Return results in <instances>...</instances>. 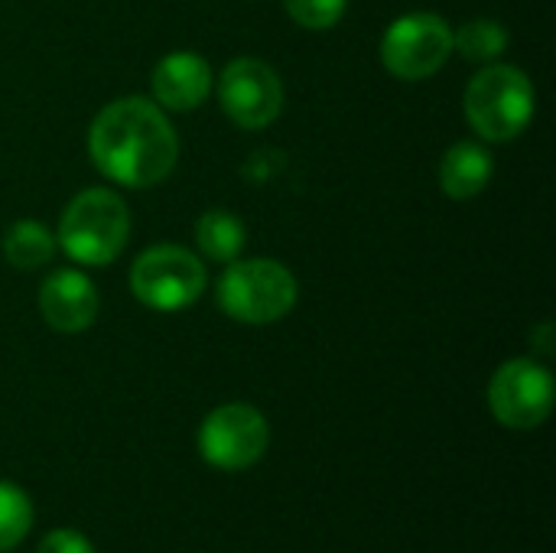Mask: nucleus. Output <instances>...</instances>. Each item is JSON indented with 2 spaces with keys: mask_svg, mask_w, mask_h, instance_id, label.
<instances>
[{
  "mask_svg": "<svg viewBox=\"0 0 556 553\" xmlns=\"http://www.w3.org/2000/svg\"><path fill=\"white\" fill-rule=\"evenodd\" d=\"M88 153L104 179L127 189H153L173 173L179 140L156 101L127 95L94 114Z\"/></svg>",
  "mask_w": 556,
  "mask_h": 553,
  "instance_id": "f257e3e1",
  "label": "nucleus"
},
{
  "mask_svg": "<svg viewBox=\"0 0 556 553\" xmlns=\"http://www.w3.org/2000/svg\"><path fill=\"white\" fill-rule=\"evenodd\" d=\"M538 95L525 68L489 62L466 88V121L489 143H508L534 121Z\"/></svg>",
  "mask_w": 556,
  "mask_h": 553,
  "instance_id": "f03ea898",
  "label": "nucleus"
},
{
  "mask_svg": "<svg viewBox=\"0 0 556 553\" xmlns=\"http://www.w3.org/2000/svg\"><path fill=\"white\" fill-rule=\"evenodd\" d=\"M130 238L127 202L114 189H81L62 212L55 244L88 267H108Z\"/></svg>",
  "mask_w": 556,
  "mask_h": 553,
  "instance_id": "7ed1b4c3",
  "label": "nucleus"
},
{
  "mask_svg": "<svg viewBox=\"0 0 556 553\" xmlns=\"http://www.w3.org/2000/svg\"><path fill=\"white\" fill-rule=\"evenodd\" d=\"M296 297H300L296 277L280 261H267V257H251V261L238 257L225 264L215 290L222 313L244 326H267L283 319L296 306Z\"/></svg>",
  "mask_w": 556,
  "mask_h": 553,
  "instance_id": "20e7f679",
  "label": "nucleus"
},
{
  "mask_svg": "<svg viewBox=\"0 0 556 553\" xmlns=\"http://www.w3.org/2000/svg\"><path fill=\"white\" fill-rule=\"evenodd\" d=\"M208 287L205 264L182 244H153L130 264V293L156 313L192 306Z\"/></svg>",
  "mask_w": 556,
  "mask_h": 553,
  "instance_id": "39448f33",
  "label": "nucleus"
},
{
  "mask_svg": "<svg viewBox=\"0 0 556 553\" xmlns=\"http://www.w3.org/2000/svg\"><path fill=\"white\" fill-rule=\"evenodd\" d=\"M453 55V26L430 10L397 16L381 36V62L394 78L424 81Z\"/></svg>",
  "mask_w": 556,
  "mask_h": 553,
  "instance_id": "423d86ee",
  "label": "nucleus"
},
{
  "mask_svg": "<svg viewBox=\"0 0 556 553\" xmlns=\"http://www.w3.org/2000/svg\"><path fill=\"white\" fill-rule=\"evenodd\" d=\"M270 447V424L251 404H222L199 427V453L225 473L251 469Z\"/></svg>",
  "mask_w": 556,
  "mask_h": 553,
  "instance_id": "0eeeda50",
  "label": "nucleus"
},
{
  "mask_svg": "<svg viewBox=\"0 0 556 553\" xmlns=\"http://www.w3.org/2000/svg\"><path fill=\"white\" fill-rule=\"evenodd\" d=\"M489 407L508 430H534L554 411V375L534 359L505 362L489 381Z\"/></svg>",
  "mask_w": 556,
  "mask_h": 553,
  "instance_id": "6e6552de",
  "label": "nucleus"
},
{
  "mask_svg": "<svg viewBox=\"0 0 556 553\" xmlns=\"http://www.w3.org/2000/svg\"><path fill=\"white\" fill-rule=\"evenodd\" d=\"M222 111L244 130H264L280 117L283 85L274 65L254 55H238L222 68L218 78Z\"/></svg>",
  "mask_w": 556,
  "mask_h": 553,
  "instance_id": "1a4fd4ad",
  "label": "nucleus"
},
{
  "mask_svg": "<svg viewBox=\"0 0 556 553\" xmlns=\"http://www.w3.org/2000/svg\"><path fill=\"white\" fill-rule=\"evenodd\" d=\"M212 85H215L212 65L199 52H189V49L163 55L153 68V78H150L153 101L173 114H186V111L202 108L212 95Z\"/></svg>",
  "mask_w": 556,
  "mask_h": 553,
  "instance_id": "9d476101",
  "label": "nucleus"
},
{
  "mask_svg": "<svg viewBox=\"0 0 556 553\" xmlns=\"http://www.w3.org/2000/svg\"><path fill=\"white\" fill-rule=\"evenodd\" d=\"M39 313L55 332H85L98 316V290L88 274L59 267L39 287Z\"/></svg>",
  "mask_w": 556,
  "mask_h": 553,
  "instance_id": "9b49d317",
  "label": "nucleus"
},
{
  "mask_svg": "<svg viewBox=\"0 0 556 553\" xmlns=\"http://www.w3.org/2000/svg\"><path fill=\"white\" fill-rule=\"evenodd\" d=\"M495 176V156L479 140H459L443 153L440 189L450 199H476Z\"/></svg>",
  "mask_w": 556,
  "mask_h": 553,
  "instance_id": "f8f14e48",
  "label": "nucleus"
},
{
  "mask_svg": "<svg viewBox=\"0 0 556 553\" xmlns=\"http://www.w3.org/2000/svg\"><path fill=\"white\" fill-rule=\"evenodd\" d=\"M248 241L244 222L228 209H208L195 222V244L215 264H231L241 257Z\"/></svg>",
  "mask_w": 556,
  "mask_h": 553,
  "instance_id": "ddd939ff",
  "label": "nucleus"
},
{
  "mask_svg": "<svg viewBox=\"0 0 556 553\" xmlns=\"http://www.w3.org/2000/svg\"><path fill=\"white\" fill-rule=\"evenodd\" d=\"M55 235L33 218H20L3 231V257L16 271H39L55 257Z\"/></svg>",
  "mask_w": 556,
  "mask_h": 553,
  "instance_id": "4468645a",
  "label": "nucleus"
},
{
  "mask_svg": "<svg viewBox=\"0 0 556 553\" xmlns=\"http://www.w3.org/2000/svg\"><path fill=\"white\" fill-rule=\"evenodd\" d=\"M508 29L498 20H469L453 33V49L469 62H495L508 49Z\"/></svg>",
  "mask_w": 556,
  "mask_h": 553,
  "instance_id": "2eb2a0df",
  "label": "nucleus"
},
{
  "mask_svg": "<svg viewBox=\"0 0 556 553\" xmlns=\"http://www.w3.org/2000/svg\"><path fill=\"white\" fill-rule=\"evenodd\" d=\"M33 528V505L23 489L0 482V553L13 551Z\"/></svg>",
  "mask_w": 556,
  "mask_h": 553,
  "instance_id": "dca6fc26",
  "label": "nucleus"
},
{
  "mask_svg": "<svg viewBox=\"0 0 556 553\" xmlns=\"http://www.w3.org/2000/svg\"><path fill=\"white\" fill-rule=\"evenodd\" d=\"M287 13L303 26V29H329L345 16L349 0H283Z\"/></svg>",
  "mask_w": 556,
  "mask_h": 553,
  "instance_id": "f3484780",
  "label": "nucleus"
},
{
  "mask_svg": "<svg viewBox=\"0 0 556 553\" xmlns=\"http://www.w3.org/2000/svg\"><path fill=\"white\" fill-rule=\"evenodd\" d=\"M36 553H94L91 541L72 528H59V531H49L42 541H39V551Z\"/></svg>",
  "mask_w": 556,
  "mask_h": 553,
  "instance_id": "a211bd4d",
  "label": "nucleus"
}]
</instances>
